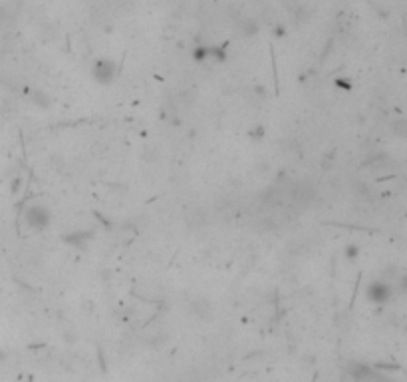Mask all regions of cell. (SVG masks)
Returning <instances> with one entry per match:
<instances>
[{"label": "cell", "mask_w": 407, "mask_h": 382, "mask_svg": "<svg viewBox=\"0 0 407 382\" xmlns=\"http://www.w3.org/2000/svg\"><path fill=\"white\" fill-rule=\"evenodd\" d=\"M92 74H93V80L97 84H111L113 78H115V74H117V66L111 60H108V58L106 60H97L93 70H92Z\"/></svg>", "instance_id": "obj_1"}, {"label": "cell", "mask_w": 407, "mask_h": 382, "mask_svg": "<svg viewBox=\"0 0 407 382\" xmlns=\"http://www.w3.org/2000/svg\"><path fill=\"white\" fill-rule=\"evenodd\" d=\"M24 219H26V223H28L32 229H36V231H42V229H46V227L50 225V213H48V209L42 207V205H32V207H28V211H26V215H24Z\"/></svg>", "instance_id": "obj_2"}, {"label": "cell", "mask_w": 407, "mask_h": 382, "mask_svg": "<svg viewBox=\"0 0 407 382\" xmlns=\"http://www.w3.org/2000/svg\"><path fill=\"white\" fill-rule=\"evenodd\" d=\"M393 295V289L386 281H371L368 287V299L371 302H388Z\"/></svg>", "instance_id": "obj_3"}, {"label": "cell", "mask_w": 407, "mask_h": 382, "mask_svg": "<svg viewBox=\"0 0 407 382\" xmlns=\"http://www.w3.org/2000/svg\"><path fill=\"white\" fill-rule=\"evenodd\" d=\"M90 239H92V233L90 231H74V233H70V235L64 237L66 243H70L74 247H80V249H84L90 243Z\"/></svg>", "instance_id": "obj_4"}, {"label": "cell", "mask_w": 407, "mask_h": 382, "mask_svg": "<svg viewBox=\"0 0 407 382\" xmlns=\"http://www.w3.org/2000/svg\"><path fill=\"white\" fill-rule=\"evenodd\" d=\"M237 26H239V32H242L244 36H252V34H257V32H259V26H257V22H254L252 18H248V16H244V18H239Z\"/></svg>", "instance_id": "obj_5"}, {"label": "cell", "mask_w": 407, "mask_h": 382, "mask_svg": "<svg viewBox=\"0 0 407 382\" xmlns=\"http://www.w3.org/2000/svg\"><path fill=\"white\" fill-rule=\"evenodd\" d=\"M30 98H32V101H34V104H36L38 108H44V110H46V108H50V106H52V100H50V96H48L46 92L34 90Z\"/></svg>", "instance_id": "obj_6"}, {"label": "cell", "mask_w": 407, "mask_h": 382, "mask_svg": "<svg viewBox=\"0 0 407 382\" xmlns=\"http://www.w3.org/2000/svg\"><path fill=\"white\" fill-rule=\"evenodd\" d=\"M193 58L197 62H205L209 58V46H197L195 52H193Z\"/></svg>", "instance_id": "obj_7"}, {"label": "cell", "mask_w": 407, "mask_h": 382, "mask_svg": "<svg viewBox=\"0 0 407 382\" xmlns=\"http://www.w3.org/2000/svg\"><path fill=\"white\" fill-rule=\"evenodd\" d=\"M344 255H346V259H350V261H355L360 257V245H348L346 247V251H344Z\"/></svg>", "instance_id": "obj_8"}, {"label": "cell", "mask_w": 407, "mask_h": 382, "mask_svg": "<svg viewBox=\"0 0 407 382\" xmlns=\"http://www.w3.org/2000/svg\"><path fill=\"white\" fill-rule=\"evenodd\" d=\"M405 125H407V121H405V120H399V121L395 123V127H393V132H395L397 136L405 138V134H407V130H405Z\"/></svg>", "instance_id": "obj_9"}, {"label": "cell", "mask_w": 407, "mask_h": 382, "mask_svg": "<svg viewBox=\"0 0 407 382\" xmlns=\"http://www.w3.org/2000/svg\"><path fill=\"white\" fill-rule=\"evenodd\" d=\"M336 84H338L340 88H346V90H350V88H352V84H350L346 78H338V80H336Z\"/></svg>", "instance_id": "obj_10"}, {"label": "cell", "mask_w": 407, "mask_h": 382, "mask_svg": "<svg viewBox=\"0 0 407 382\" xmlns=\"http://www.w3.org/2000/svg\"><path fill=\"white\" fill-rule=\"evenodd\" d=\"M20 183H22V180H20V177H18V180L14 181V185H12V189H14V193L18 191V187H20Z\"/></svg>", "instance_id": "obj_11"}]
</instances>
